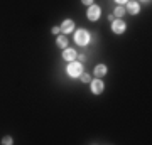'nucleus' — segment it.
<instances>
[{
    "instance_id": "7",
    "label": "nucleus",
    "mask_w": 152,
    "mask_h": 145,
    "mask_svg": "<svg viewBox=\"0 0 152 145\" xmlns=\"http://www.w3.org/2000/svg\"><path fill=\"white\" fill-rule=\"evenodd\" d=\"M125 12H129V14H132V15H135V14L140 12V5H139L137 2H134V0H129V2H127V7H125Z\"/></svg>"
},
{
    "instance_id": "1",
    "label": "nucleus",
    "mask_w": 152,
    "mask_h": 145,
    "mask_svg": "<svg viewBox=\"0 0 152 145\" xmlns=\"http://www.w3.org/2000/svg\"><path fill=\"white\" fill-rule=\"evenodd\" d=\"M66 73H68V76H71V78H80V76H81V73H83L81 63H80V61H69Z\"/></svg>"
},
{
    "instance_id": "14",
    "label": "nucleus",
    "mask_w": 152,
    "mask_h": 145,
    "mask_svg": "<svg viewBox=\"0 0 152 145\" xmlns=\"http://www.w3.org/2000/svg\"><path fill=\"white\" fill-rule=\"evenodd\" d=\"M51 32H53V34H56V36H58V34H61V29H59V27H58V26H54V27H53V29H51Z\"/></svg>"
},
{
    "instance_id": "5",
    "label": "nucleus",
    "mask_w": 152,
    "mask_h": 145,
    "mask_svg": "<svg viewBox=\"0 0 152 145\" xmlns=\"http://www.w3.org/2000/svg\"><path fill=\"white\" fill-rule=\"evenodd\" d=\"M90 90H91L93 95H100V93H103V90H105L103 81H100V79H93V81H90Z\"/></svg>"
},
{
    "instance_id": "4",
    "label": "nucleus",
    "mask_w": 152,
    "mask_h": 145,
    "mask_svg": "<svg viewBox=\"0 0 152 145\" xmlns=\"http://www.w3.org/2000/svg\"><path fill=\"white\" fill-rule=\"evenodd\" d=\"M125 29H127V24H125L122 19H115V20H112V31H113L115 34H124Z\"/></svg>"
},
{
    "instance_id": "6",
    "label": "nucleus",
    "mask_w": 152,
    "mask_h": 145,
    "mask_svg": "<svg viewBox=\"0 0 152 145\" xmlns=\"http://www.w3.org/2000/svg\"><path fill=\"white\" fill-rule=\"evenodd\" d=\"M59 29H61V34H69V32H73V31H75V20L66 19V20L59 26Z\"/></svg>"
},
{
    "instance_id": "11",
    "label": "nucleus",
    "mask_w": 152,
    "mask_h": 145,
    "mask_svg": "<svg viewBox=\"0 0 152 145\" xmlns=\"http://www.w3.org/2000/svg\"><path fill=\"white\" fill-rule=\"evenodd\" d=\"M113 15H115V19H122V17L125 15V7L118 5V7H117V9H115Z\"/></svg>"
},
{
    "instance_id": "15",
    "label": "nucleus",
    "mask_w": 152,
    "mask_h": 145,
    "mask_svg": "<svg viewBox=\"0 0 152 145\" xmlns=\"http://www.w3.org/2000/svg\"><path fill=\"white\" fill-rule=\"evenodd\" d=\"M81 4H83V5H88V7H90V5L93 4V0H81Z\"/></svg>"
},
{
    "instance_id": "17",
    "label": "nucleus",
    "mask_w": 152,
    "mask_h": 145,
    "mask_svg": "<svg viewBox=\"0 0 152 145\" xmlns=\"http://www.w3.org/2000/svg\"><path fill=\"white\" fill-rule=\"evenodd\" d=\"M142 2H149V0H142Z\"/></svg>"
},
{
    "instance_id": "2",
    "label": "nucleus",
    "mask_w": 152,
    "mask_h": 145,
    "mask_svg": "<svg viewBox=\"0 0 152 145\" xmlns=\"http://www.w3.org/2000/svg\"><path fill=\"white\" fill-rule=\"evenodd\" d=\"M75 42L78 46H86L90 42V34L85 31V29H80V31H76L75 32Z\"/></svg>"
},
{
    "instance_id": "9",
    "label": "nucleus",
    "mask_w": 152,
    "mask_h": 145,
    "mask_svg": "<svg viewBox=\"0 0 152 145\" xmlns=\"http://www.w3.org/2000/svg\"><path fill=\"white\" fill-rule=\"evenodd\" d=\"M107 73H108V68L105 64H98L96 68H95V76H96V78H103Z\"/></svg>"
},
{
    "instance_id": "12",
    "label": "nucleus",
    "mask_w": 152,
    "mask_h": 145,
    "mask_svg": "<svg viewBox=\"0 0 152 145\" xmlns=\"http://www.w3.org/2000/svg\"><path fill=\"white\" fill-rule=\"evenodd\" d=\"M80 78H81V83H90V81H91V76L86 74V73H81Z\"/></svg>"
},
{
    "instance_id": "13",
    "label": "nucleus",
    "mask_w": 152,
    "mask_h": 145,
    "mask_svg": "<svg viewBox=\"0 0 152 145\" xmlns=\"http://www.w3.org/2000/svg\"><path fill=\"white\" fill-rule=\"evenodd\" d=\"M2 144L4 145H10V144H14V140H12V137H4V138H2Z\"/></svg>"
},
{
    "instance_id": "10",
    "label": "nucleus",
    "mask_w": 152,
    "mask_h": 145,
    "mask_svg": "<svg viewBox=\"0 0 152 145\" xmlns=\"http://www.w3.org/2000/svg\"><path fill=\"white\" fill-rule=\"evenodd\" d=\"M56 44L59 46L61 49L68 47V37H66V34H58V39H56Z\"/></svg>"
},
{
    "instance_id": "16",
    "label": "nucleus",
    "mask_w": 152,
    "mask_h": 145,
    "mask_svg": "<svg viewBox=\"0 0 152 145\" xmlns=\"http://www.w3.org/2000/svg\"><path fill=\"white\" fill-rule=\"evenodd\" d=\"M115 2H117L118 5H124V4H127V2H129V0H115Z\"/></svg>"
},
{
    "instance_id": "3",
    "label": "nucleus",
    "mask_w": 152,
    "mask_h": 145,
    "mask_svg": "<svg viewBox=\"0 0 152 145\" xmlns=\"http://www.w3.org/2000/svg\"><path fill=\"white\" fill-rule=\"evenodd\" d=\"M100 15H102V9H100V5H96V4H91L90 5V9H88L86 12V17H88V20H98L100 19Z\"/></svg>"
},
{
    "instance_id": "8",
    "label": "nucleus",
    "mask_w": 152,
    "mask_h": 145,
    "mask_svg": "<svg viewBox=\"0 0 152 145\" xmlns=\"http://www.w3.org/2000/svg\"><path fill=\"white\" fill-rule=\"evenodd\" d=\"M76 56H78V52H76L75 49H71V47H64L63 49V59L64 61H75L76 59Z\"/></svg>"
}]
</instances>
